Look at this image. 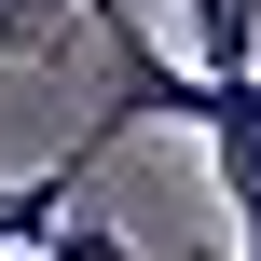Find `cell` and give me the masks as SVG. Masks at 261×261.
Segmentation results:
<instances>
[{"instance_id":"1","label":"cell","mask_w":261,"mask_h":261,"mask_svg":"<svg viewBox=\"0 0 261 261\" xmlns=\"http://www.w3.org/2000/svg\"><path fill=\"white\" fill-rule=\"evenodd\" d=\"M83 165H96V138H83V151H55V165H28V179H0V248H55V220H69Z\"/></svg>"},{"instance_id":"2","label":"cell","mask_w":261,"mask_h":261,"mask_svg":"<svg viewBox=\"0 0 261 261\" xmlns=\"http://www.w3.org/2000/svg\"><path fill=\"white\" fill-rule=\"evenodd\" d=\"M69 41V0H0V69L14 55H55Z\"/></svg>"},{"instance_id":"3","label":"cell","mask_w":261,"mask_h":261,"mask_svg":"<svg viewBox=\"0 0 261 261\" xmlns=\"http://www.w3.org/2000/svg\"><path fill=\"white\" fill-rule=\"evenodd\" d=\"M41 261H138V248H124L110 220H83V206H69V220H55V248H41Z\"/></svg>"},{"instance_id":"4","label":"cell","mask_w":261,"mask_h":261,"mask_svg":"<svg viewBox=\"0 0 261 261\" xmlns=\"http://www.w3.org/2000/svg\"><path fill=\"white\" fill-rule=\"evenodd\" d=\"M234 261H261V206H234Z\"/></svg>"},{"instance_id":"5","label":"cell","mask_w":261,"mask_h":261,"mask_svg":"<svg viewBox=\"0 0 261 261\" xmlns=\"http://www.w3.org/2000/svg\"><path fill=\"white\" fill-rule=\"evenodd\" d=\"M0 261H41V248H0Z\"/></svg>"}]
</instances>
